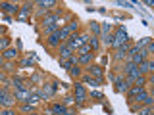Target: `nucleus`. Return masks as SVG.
Segmentation results:
<instances>
[{"label":"nucleus","mask_w":154,"mask_h":115,"mask_svg":"<svg viewBox=\"0 0 154 115\" xmlns=\"http://www.w3.org/2000/svg\"><path fill=\"white\" fill-rule=\"evenodd\" d=\"M31 115H37V113H31Z\"/></svg>","instance_id":"39"},{"label":"nucleus","mask_w":154,"mask_h":115,"mask_svg":"<svg viewBox=\"0 0 154 115\" xmlns=\"http://www.w3.org/2000/svg\"><path fill=\"white\" fill-rule=\"evenodd\" d=\"M89 27H91V31H93L96 37H100V25H98V23H96V21H93V23H91Z\"/></svg>","instance_id":"21"},{"label":"nucleus","mask_w":154,"mask_h":115,"mask_svg":"<svg viewBox=\"0 0 154 115\" xmlns=\"http://www.w3.org/2000/svg\"><path fill=\"white\" fill-rule=\"evenodd\" d=\"M87 100V90L83 84H75V104L77 105H83Z\"/></svg>","instance_id":"4"},{"label":"nucleus","mask_w":154,"mask_h":115,"mask_svg":"<svg viewBox=\"0 0 154 115\" xmlns=\"http://www.w3.org/2000/svg\"><path fill=\"white\" fill-rule=\"evenodd\" d=\"M89 46H91V50H98V38H96V37H93V38H91V40H89Z\"/></svg>","instance_id":"22"},{"label":"nucleus","mask_w":154,"mask_h":115,"mask_svg":"<svg viewBox=\"0 0 154 115\" xmlns=\"http://www.w3.org/2000/svg\"><path fill=\"white\" fill-rule=\"evenodd\" d=\"M152 67H154V63H152L150 60H144L143 63L137 65V69H139V73L143 75V73H148V71H152Z\"/></svg>","instance_id":"9"},{"label":"nucleus","mask_w":154,"mask_h":115,"mask_svg":"<svg viewBox=\"0 0 154 115\" xmlns=\"http://www.w3.org/2000/svg\"><path fill=\"white\" fill-rule=\"evenodd\" d=\"M50 111L54 113V115H67V111H69V109H67L64 104H54V105L50 108Z\"/></svg>","instance_id":"10"},{"label":"nucleus","mask_w":154,"mask_h":115,"mask_svg":"<svg viewBox=\"0 0 154 115\" xmlns=\"http://www.w3.org/2000/svg\"><path fill=\"white\" fill-rule=\"evenodd\" d=\"M69 73H71V77H73V79H79V77H81V69H79V65L75 63V65L69 69Z\"/></svg>","instance_id":"20"},{"label":"nucleus","mask_w":154,"mask_h":115,"mask_svg":"<svg viewBox=\"0 0 154 115\" xmlns=\"http://www.w3.org/2000/svg\"><path fill=\"white\" fill-rule=\"evenodd\" d=\"M135 69H137V65L131 63V61H127V63H125V67H123V71H125V73H131V71H135Z\"/></svg>","instance_id":"24"},{"label":"nucleus","mask_w":154,"mask_h":115,"mask_svg":"<svg viewBox=\"0 0 154 115\" xmlns=\"http://www.w3.org/2000/svg\"><path fill=\"white\" fill-rule=\"evenodd\" d=\"M114 83H116V92H127V90H129V86H131V84H129L125 79H122V77H116V79H114Z\"/></svg>","instance_id":"5"},{"label":"nucleus","mask_w":154,"mask_h":115,"mask_svg":"<svg viewBox=\"0 0 154 115\" xmlns=\"http://www.w3.org/2000/svg\"><path fill=\"white\" fill-rule=\"evenodd\" d=\"M91 96H93V98H98V100H102V98H104L102 92H98V90H93V92H91Z\"/></svg>","instance_id":"31"},{"label":"nucleus","mask_w":154,"mask_h":115,"mask_svg":"<svg viewBox=\"0 0 154 115\" xmlns=\"http://www.w3.org/2000/svg\"><path fill=\"white\" fill-rule=\"evenodd\" d=\"M2 58H6V60H16V58H17V52L14 50V48H6V50H4V54H2Z\"/></svg>","instance_id":"15"},{"label":"nucleus","mask_w":154,"mask_h":115,"mask_svg":"<svg viewBox=\"0 0 154 115\" xmlns=\"http://www.w3.org/2000/svg\"><path fill=\"white\" fill-rule=\"evenodd\" d=\"M116 4H118V6H123V8H133V4H131V2H123V0H118Z\"/></svg>","instance_id":"30"},{"label":"nucleus","mask_w":154,"mask_h":115,"mask_svg":"<svg viewBox=\"0 0 154 115\" xmlns=\"http://www.w3.org/2000/svg\"><path fill=\"white\" fill-rule=\"evenodd\" d=\"M83 83H85V84H91L93 88H94V86H98V84H102L98 79H94V77H91V75H85V77H83Z\"/></svg>","instance_id":"13"},{"label":"nucleus","mask_w":154,"mask_h":115,"mask_svg":"<svg viewBox=\"0 0 154 115\" xmlns=\"http://www.w3.org/2000/svg\"><path fill=\"white\" fill-rule=\"evenodd\" d=\"M77 27H79V23H77V21H71V23H67V25L64 27V31L67 33V35H71V33H73Z\"/></svg>","instance_id":"17"},{"label":"nucleus","mask_w":154,"mask_h":115,"mask_svg":"<svg viewBox=\"0 0 154 115\" xmlns=\"http://www.w3.org/2000/svg\"><path fill=\"white\" fill-rule=\"evenodd\" d=\"M21 65L23 67H33V65H35V60H33V58H25V60L21 61Z\"/></svg>","instance_id":"25"},{"label":"nucleus","mask_w":154,"mask_h":115,"mask_svg":"<svg viewBox=\"0 0 154 115\" xmlns=\"http://www.w3.org/2000/svg\"><path fill=\"white\" fill-rule=\"evenodd\" d=\"M38 6H41V8H46V10H50L52 6H58V2H56V0H45V2H38Z\"/></svg>","instance_id":"18"},{"label":"nucleus","mask_w":154,"mask_h":115,"mask_svg":"<svg viewBox=\"0 0 154 115\" xmlns=\"http://www.w3.org/2000/svg\"><path fill=\"white\" fill-rule=\"evenodd\" d=\"M129 40V37H127V31H125L123 27H118V31H116V37H114V40H112V46L118 50L122 44H125V42Z\"/></svg>","instance_id":"2"},{"label":"nucleus","mask_w":154,"mask_h":115,"mask_svg":"<svg viewBox=\"0 0 154 115\" xmlns=\"http://www.w3.org/2000/svg\"><path fill=\"white\" fill-rule=\"evenodd\" d=\"M8 46H10V38H8V37H4L2 40H0V48H2V50H6Z\"/></svg>","instance_id":"27"},{"label":"nucleus","mask_w":154,"mask_h":115,"mask_svg":"<svg viewBox=\"0 0 154 115\" xmlns=\"http://www.w3.org/2000/svg\"><path fill=\"white\" fill-rule=\"evenodd\" d=\"M12 84L16 86L17 90H27V88H25V83H23V81L19 79V77H14V79H12Z\"/></svg>","instance_id":"16"},{"label":"nucleus","mask_w":154,"mask_h":115,"mask_svg":"<svg viewBox=\"0 0 154 115\" xmlns=\"http://www.w3.org/2000/svg\"><path fill=\"white\" fill-rule=\"evenodd\" d=\"M60 56H62V60H67V58L73 56V50H71L66 42H62V44H60Z\"/></svg>","instance_id":"8"},{"label":"nucleus","mask_w":154,"mask_h":115,"mask_svg":"<svg viewBox=\"0 0 154 115\" xmlns=\"http://www.w3.org/2000/svg\"><path fill=\"white\" fill-rule=\"evenodd\" d=\"M29 12H31V4H25V6L21 8V19H25L29 16Z\"/></svg>","instance_id":"23"},{"label":"nucleus","mask_w":154,"mask_h":115,"mask_svg":"<svg viewBox=\"0 0 154 115\" xmlns=\"http://www.w3.org/2000/svg\"><path fill=\"white\" fill-rule=\"evenodd\" d=\"M38 81H41V75H33L31 77V83H38Z\"/></svg>","instance_id":"33"},{"label":"nucleus","mask_w":154,"mask_h":115,"mask_svg":"<svg viewBox=\"0 0 154 115\" xmlns=\"http://www.w3.org/2000/svg\"><path fill=\"white\" fill-rule=\"evenodd\" d=\"M46 115H54V113H52V111H48V113H46Z\"/></svg>","instance_id":"38"},{"label":"nucleus","mask_w":154,"mask_h":115,"mask_svg":"<svg viewBox=\"0 0 154 115\" xmlns=\"http://www.w3.org/2000/svg\"><path fill=\"white\" fill-rule=\"evenodd\" d=\"M89 52H91V46H89V44L79 46V54H89Z\"/></svg>","instance_id":"29"},{"label":"nucleus","mask_w":154,"mask_h":115,"mask_svg":"<svg viewBox=\"0 0 154 115\" xmlns=\"http://www.w3.org/2000/svg\"><path fill=\"white\" fill-rule=\"evenodd\" d=\"M2 63H4V58H2V56H0V65H2Z\"/></svg>","instance_id":"36"},{"label":"nucleus","mask_w":154,"mask_h":115,"mask_svg":"<svg viewBox=\"0 0 154 115\" xmlns=\"http://www.w3.org/2000/svg\"><path fill=\"white\" fill-rule=\"evenodd\" d=\"M75 100L73 98H64V105H69V104H73Z\"/></svg>","instance_id":"32"},{"label":"nucleus","mask_w":154,"mask_h":115,"mask_svg":"<svg viewBox=\"0 0 154 115\" xmlns=\"http://www.w3.org/2000/svg\"><path fill=\"white\" fill-rule=\"evenodd\" d=\"M58 88V83H45L41 88V92H38V96H41V100H50L52 96H54Z\"/></svg>","instance_id":"1"},{"label":"nucleus","mask_w":154,"mask_h":115,"mask_svg":"<svg viewBox=\"0 0 154 115\" xmlns=\"http://www.w3.org/2000/svg\"><path fill=\"white\" fill-rule=\"evenodd\" d=\"M112 40H114V37H112V35L102 37V42H104V44H108V46H112Z\"/></svg>","instance_id":"28"},{"label":"nucleus","mask_w":154,"mask_h":115,"mask_svg":"<svg viewBox=\"0 0 154 115\" xmlns=\"http://www.w3.org/2000/svg\"><path fill=\"white\" fill-rule=\"evenodd\" d=\"M0 115H14V113H12V111H10V109H4V111H2V113H0Z\"/></svg>","instance_id":"35"},{"label":"nucleus","mask_w":154,"mask_h":115,"mask_svg":"<svg viewBox=\"0 0 154 115\" xmlns=\"http://www.w3.org/2000/svg\"><path fill=\"white\" fill-rule=\"evenodd\" d=\"M110 29H112V25H110V23H102V27H100V37L110 35Z\"/></svg>","instance_id":"19"},{"label":"nucleus","mask_w":154,"mask_h":115,"mask_svg":"<svg viewBox=\"0 0 154 115\" xmlns=\"http://www.w3.org/2000/svg\"><path fill=\"white\" fill-rule=\"evenodd\" d=\"M48 46H52V48H56V46H60L62 44V38H60V31H56V33H52V35H48Z\"/></svg>","instance_id":"7"},{"label":"nucleus","mask_w":154,"mask_h":115,"mask_svg":"<svg viewBox=\"0 0 154 115\" xmlns=\"http://www.w3.org/2000/svg\"><path fill=\"white\" fill-rule=\"evenodd\" d=\"M23 111H25V113H31V105H29V104H25V105H23Z\"/></svg>","instance_id":"34"},{"label":"nucleus","mask_w":154,"mask_h":115,"mask_svg":"<svg viewBox=\"0 0 154 115\" xmlns=\"http://www.w3.org/2000/svg\"><path fill=\"white\" fill-rule=\"evenodd\" d=\"M67 115H73V111H71V109H69V111H67Z\"/></svg>","instance_id":"37"},{"label":"nucleus","mask_w":154,"mask_h":115,"mask_svg":"<svg viewBox=\"0 0 154 115\" xmlns=\"http://www.w3.org/2000/svg\"><path fill=\"white\" fill-rule=\"evenodd\" d=\"M60 63H62V67H64V69H71V67L77 63V58L71 56V58H67V60H60Z\"/></svg>","instance_id":"12"},{"label":"nucleus","mask_w":154,"mask_h":115,"mask_svg":"<svg viewBox=\"0 0 154 115\" xmlns=\"http://www.w3.org/2000/svg\"><path fill=\"white\" fill-rule=\"evenodd\" d=\"M14 104H16V98H14V96H10L8 86L0 88V105H4V108H12Z\"/></svg>","instance_id":"3"},{"label":"nucleus","mask_w":154,"mask_h":115,"mask_svg":"<svg viewBox=\"0 0 154 115\" xmlns=\"http://www.w3.org/2000/svg\"><path fill=\"white\" fill-rule=\"evenodd\" d=\"M0 10H2V12H8V13H17V12H19L17 6H14V4H8V2H2V4H0Z\"/></svg>","instance_id":"11"},{"label":"nucleus","mask_w":154,"mask_h":115,"mask_svg":"<svg viewBox=\"0 0 154 115\" xmlns=\"http://www.w3.org/2000/svg\"><path fill=\"white\" fill-rule=\"evenodd\" d=\"M137 111H139V115H152V111H150V105H146V108H139Z\"/></svg>","instance_id":"26"},{"label":"nucleus","mask_w":154,"mask_h":115,"mask_svg":"<svg viewBox=\"0 0 154 115\" xmlns=\"http://www.w3.org/2000/svg\"><path fill=\"white\" fill-rule=\"evenodd\" d=\"M89 75L94 77V79H98L100 83H102V75H104V69L100 65H89Z\"/></svg>","instance_id":"6"},{"label":"nucleus","mask_w":154,"mask_h":115,"mask_svg":"<svg viewBox=\"0 0 154 115\" xmlns=\"http://www.w3.org/2000/svg\"><path fill=\"white\" fill-rule=\"evenodd\" d=\"M91 60H93V54H91V52H89V54H81L79 58H77V65H83V63H89Z\"/></svg>","instance_id":"14"}]
</instances>
